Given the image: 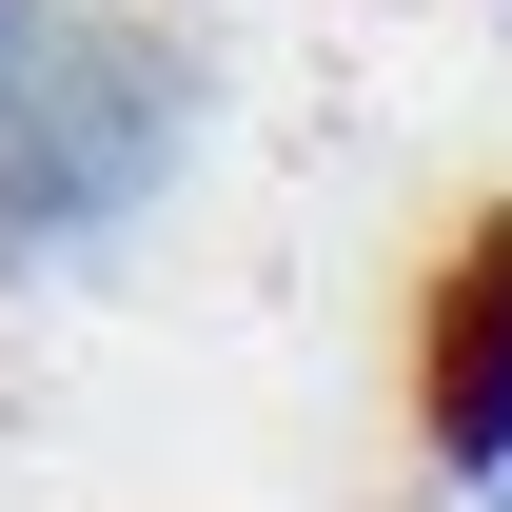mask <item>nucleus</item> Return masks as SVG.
<instances>
[{
  "label": "nucleus",
  "mask_w": 512,
  "mask_h": 512,
  "mask_svg": "<svg viewBox=\"0 0 512 512\" xmlns=\"http://www.w3.org/2000/svg\"><path fill=\"white\" fill-rule=\"evenodd\" d=\"M178 158H197V60L158 20H119V0H60V20L0 60V276L158 217Z\"/></svg>",
  "instance_id": "1"
},
{
  "label": "nucleus",
  "mask_w": 512,
  "mask_h": 512,
  "mask_svg": "<svg viewBox=\"0 0 512 512\" xmlns=\"http://www.w3.org/2000/svg\"><path fill=\"white\" fill-rule=\"evenodd\" d=\"M414 434H434L453 493H512V197L434 256V296H414Z\"/></svg>",
  "instance_id": "2"
},
{
  "label": "nucleus",
  "mask_w": 512,
  "mask_h": 512,
  "mask_svg": "<svg viewBox=\"0 0 512 512\" xmlns=\"http://www.w3.org/2000/svg\"><path fill=\"white\" fill-rule=\"evenodd\" d=\"M40 20H60V0H0V60H20V40H40Z\"/></svg>",
  "instance_id": "3"
}]
</instances>
